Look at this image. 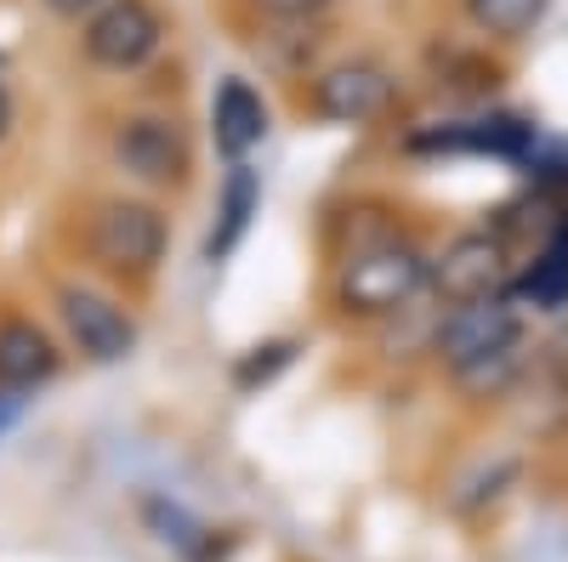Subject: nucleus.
<instances>
[{"mask_svg":"<svg viewBox=\"0 0 568 562\" xmlns=\"http://www.w3.org/2000/svg\"><path fill=\"white\" fill-rule=\"evenodd\" d=\"M114 160L142 187H182L194 171V149L171 114H131L114 131Z\"/></svg>","mask_w":568,"mask_h":562,"instance_id":"20e7f679","label":"nucleus"},{"mask_svg":"<svg viewBox=\"0 0 568 562\" xmlns=\"http://www.w3.org/2000/svg\"><path fill=\"white\" fill-rule=\"evenodd\" d=\"M506 273H511V262L495 233H455L444 256H433V290L449 307L495 302V296H506Z\"/></svg>","mask_w":568,"mask_h":562,"instance_id":"39448f33","label":"nucleus"},{"mask_svg":"<svg viewBox=\"0 0 568 562\" xmlns=\"http://www.w3.org/2000/svg\"><path fill=\"white\" fill-rule=\"evenodd\" d=\"M18 415H23V392H0V438L18 427Z\"/></svg>","mask_w":568,"mask_h":562,"instance_id":"f3484780","label":"nucleus"},{"mask_svg":"<svg viewBox=\"0 0 568 562\" xmlns=\"http://www.w3.org/2000/svg\"><path fill=\"white\" fill-rule=\"evenodd\" d=\"M256 7L278 23H313L318 12H329V0H256Z\"/></svg>","mask_w":568,"mask_h":562,"instance_id":"4468645a","label":"nucleus"},{"mask_svg":"<svg viewBox=\"0 0 568 562\" xmlns=\"http://www.w3.org/2000/svg\"><path fill=\"white\" fill-rule=\"evenodd\" d=\"M58 313H63V330L69 341L91 358V364H120L136 352V324L125 307H114L109 296L85 290V285H63L58 290Z\"/></svg>","mask_w":568,"mask_h":562,"instance_id":"0eeeda50","label":"nucleus"},{"mask_svg":"<svg viewBox=\"0 0 568 562\" xmlns=\"http://www.w3.org/2000/svg\"><path fill=\"white\" fill-rule=\"evenodd\" d=\"M529 290L540 307H557L568 296V245H551L540 262H535V278H529Z\"/></svg>","mask_w":568,"mask_h":562,"instance_id":"ddd939ff","label":"nucleus"},{"mask_svg":"<svg viewBox=\"0 0 568 562\" xmlns=\"http://www.w3.org/2000/svg\"><path fill=\"white\" fill-rule=\"evenodd\" d=\"M160 40H165V18L149 7V0H109V7L98 18H85V29H80L85 58L98 69H109V74L142 69L160 52Z\"/></svg>","mask_w":568,"mask_h":562,"instance_id":"7ed1b4c3","label":"nucleus"},{"mask_svg":"<svg viewBox=\"0 0 568 562\" xmlns=\"http://www.w3.org/2000/svg\"><path fill=\"white\" fill-rule=\"evenodd\" d=\"M91 245L120 273H154L165 256V216L142 200H109L91 216Z\"/></svg>","mask_w":568,"mask_h":562,"instance_id":"423d86ee","label":"nucleus"},{"mask_svg":"<svg viewBox=\"0 0 568 562\" xmlns=\"http://www.w3.org/2000/svg\"><path fill=\"white\" fill-rule=\"evenodd\" d=\"M262 211V176L251 171V165H233L227 171V182H222V216H216V227H211V239H205V256L211 262H222L233 245L245 239V227H251V216Z\"/></svg>","mask_w":568,"mask_h":562,"instance_id":"9b49d317","label":"nucleus"},{"mask_svg":"<svg viewBox=\"0 0 568 562\" xmlns=\"http://www.w3.org/2000/svg\"><path fill=\"white\" fill-rule=\"evenodd\" d=\"M393 98V80L382 63L369 58H347V63H329L318 80H313V109L336 125H364L387 109Z\"/></svg>","mask_w":568,"mask_h":562,"instance_id":"6e6552de","label":"nucleus"},{"mask_svg":"<svg viewBox=\"0 0 568 562\" xmlns=\"http://www.w3.org/2000/svg\"><path fill=\"white\" fill-rule=\"evenodd\" d=\"M58 375V347L52 336L29 318H7L0 324V392H29L40 381Z\"/></svg>","mask_w":568,"mask_h":562,"instance_id":"9d476101","label":"nucleus"},{"mask_svg":"<svg viewBox=\"0 0 568 562\" xmlns=\"http://www.w3.org/2000/svg\"><path fill=\"white\" fill-rule=\"evenodd\" d=\"M211 125H216V149L233 160V165H245V154L267 136V103H262V91L240 74H227L216 85V98H211Z\"/></svg>","mask_w":568,"mask_h":562,"instance_id":"1a4fd4ad","label":"nucleus"},{"mask_svg":"<svg viewBox=\"0 0 568 562\" xmlns=\"http://www.w3.org/2000/svg\"><path fill=\"white\" fill-rule=\"evenodd\" d=\"M45 7H52L58 18H98L109 0H45Z\"/></svg>","mask_w":568,"mask_h":562,"instance_id":"dca6fc26","label":"nucleus"},{"mask_svg":"<svg viewBox=\"0 0 568 562\" xmlns=\"http://www.w3.org/2000/svg\"><path fill=\"white\" fill-rule=\"evenodd\" d=\"M7 120H12V109H7V91H0V131H7Z\"/></svg>","mask_w":568,"mask_h":562,"instance_id":"a211bd4d","label":"nucleus"},{"mask_svg":"<svg viewBox=\"0 0 568 562\" xmlns=\"http://www.w3.org/2000/svg\"><path fill=\"white\" fill-rule=\"evenodd\" d=\"M438 358L466 375V369H478L489 358H506V352H524V318H517V307L506 296L495 302H471V307H449L444 324H438V336H433Z\"/></svg>","mask_w":568,"mask_h":562,"instance_id":"f03ea898","label":"nucleus"},{"mask_svg":"<svg viewBox=\"0 0 568 562\" xmlns=\"http://www.w3.org/2000/svg\"><path fill=\"white\" fill-rule=\"evenodd\" d=\"M420 290H433V256L409 239H375V245L353 251L336 273V302L353 318L404 313Z\"/></svg>","mask_w":568,"mask_h":562,"instance_id":"f257e3e1","label":"nucleus"},{"mask_svg":"<svg viewBox=\"0 0 568 562\" xmlns=\"http://www.w3.org/2000/svg\"><path fill=\"white\" fill-rule=\"evenodd\" d=\"M551 0H466L471 29H484L489 40H524L546 23Z\"/></svg>","mask_w":568,"mask_h":562,"instance_id":"f8f14e48","label":"nucleus"},{"mask_svg":"<svg viewBox=\"0 0 568 562\" xmlns=\"http://www.w3.org/2000/svg\"><path fill=\"white\" fill-rule=\"evenodd\" d=\"M267 358H251L245 369H240V387H251L256 381V375H262V381H267V375L278 369V364H291V341H273V347H262Z\"/></svg>","mask_w":568,"mask_h":562,"instance_id":"2eb2a0df","label":"nucleus"}]
</instances>
